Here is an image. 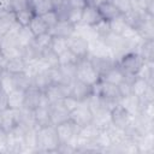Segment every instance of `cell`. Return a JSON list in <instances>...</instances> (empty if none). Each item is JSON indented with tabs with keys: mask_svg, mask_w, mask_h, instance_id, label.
<instances>
[{
	"mask_svg": "<svg viewBox=\"0 0 154 154\" xmlns=\"http://www.w3.org/2000/svg\"><path fill=\"white\" fill-rule=\"evenodd\" d=\"M88 59L90 60V63L100 75L116 65V58L112 55V53L91 54V55H88Z\"/></svg>",
	"mask_w": 154,
	"mask_h": 154,
	"instance_id": "8",
	"label": "cell"
},
{
	"mask_svg": "<svg viewBox=\"0 0 154 154\" xmlns=\"http://www.w3.org/2000/svg\"><path fill=\"white\" fill-rule=\"evenodd\" d=\"M60 146L55 126L48 125L37 129L36 150L38 153H54Z\"/></svg>",
	"mask_w": 154,
	"mask_h": 154,
	"instance_id": "1",
	"label": "cell"
},
{
	"mask_svg": "<svg viewBox=\"0 0 154 154\" xmlns=\"http://www.w3.org/2000/svg\"><path fill=\"white\" fill-rule=\"evenodd\" d=\"M111 1L117 7L120 14H125L126 12L134 8V0H111Z\"/></svg>",
	"mask_w": 154,
	"mask_h": 154,
	"instance_id": "42",
	"label": "cell"
},
{
	"mask_svg": "<svg viewBox=\"0 0 154 154\" xmlns=\"http://www.w3.org/2000/svg\"><path fill=\"white\" fill-rule=\"evenodd\" d=\"M34 113V122L37 128H43L52 125L51 124V116H49V107L38 106L32 111Z\"/></svg>",
	"mask_w": 154,
	"mask_h": 154,
	"instance_id": "20",
	"label": "cell"
},
{
	"mask_svg": "<svg viewBox=\"0 0 154 154\" xmlns=\"http://www.w3.org/2000/svg\"><path fill=\"white\" fill-rule=\"evenodd\" d=\"M66 1H67V0H66Z\"/></svg>",
	"mask_w": 154,
	"mask_h": 154,
	"instance_id": "61",
	"label": "cell"
},
{
	"mask_svg": "<svg viewBox=\"0 0 154 154\" xmlns=\"http://www.w3.org/2000/svg\"><path fill=\"white\" fill-rule=\"evenodd\" d=\"M13 12L12 10V0H0V13Z\"/></svg>",
	"mask_w": 154,
	"mask_h": 154,
	"instance_id": "53",
	"label": "cell"
},
{
	"mask_svg": "<svg viewBox=\"0 0 154 154\" xmlns=\"http://www.w3.org/2000/svg\"><path fill=\"white\" fill-rule=\"evenodd\" d=\"M118 90H119L120 97H124V96L131 95V83H129L128 81L123 79V81L118 84Z\"/></svg>",
	"mask_w": 154,
	"mask_h": 154,
	"instance_id": "49",
	"label": "cell"
},
{
	"mask_svg": "<svg viewBox=\"0 0 154 154\" xmlns=\"http://www.w3.org/2000/svg\"><path fill=\"white\" fill-rule=\"evenodd\" d=\"M95 143L101 149V152H106L113 144L112 138H111V136H109V134H108V131L106 129L105 130H100L99 135L95 138Z\"/></svg>",
	"mask_w": 154,
	"mask_h": 154,
	"instance_id": "33",
	"label": "cell"
},
{
	"mask_svg": "<svg viewBox=\"0 0 154 154\" xmlns=\"http://www.w3.org/2000/svg\"><path fill=\"white\" fill-rule=\"evenodd\" d=\"M0 88L4 89L6 93H10L11 90H13L16 88L13 75L6 70H2V72L0 75Z\"/></svg>",
	"mask_w": 154,
	"mask_h": 154,
	"instance_id": "35",
	"label": "cell"
},
{
	"mask_svg": "<svg viewBox=\"0 0 154 154\" xmlns=\"http://www.w3.org/2000/svg\"><path fill=\"white\" fill-rule=\"evenodd\" d=\"M75 30H76V25H73L69 20H58L57 24L48 30V32L52 36L69 38L75 34Z\"/></svg>",
	"mask_w": 154,
	"mask_h": 154,
	"instance_id": "12",
	"label": "cell"
},
{
	"mask_svg": "<svg viewBox=\"0 0 154 154\" xmlns=\"http://www.w3.org/2000/svg\"><path fill=\"white\" fill-rule=\"evenodd\" d=\"M31 82H32V85L36 87L37 89H40L41 91H45V90L52 84L51 81H49L47 70L36 71V72L32 75V77H31Z\"/></svg>",
	"mask_w": 154,
	"mask_h": 154,
	"instance_id": "22",
	"label": "cell"
},
{
	"mask_svg": "<svg viewBox=\"0 0 154 154\" xmlns=\"http://www.w3.org/2000/svg\"><path fill=\"white\" fill-rule=\"evenodd\" d=\"M1 116V129L5 132H10L19 124V109L7 108L0 112Z\"/></svg>",
	"mask_w": 154,
	"mask_h": 154,
	"instance_id": "10",
	"label": "cell"
},
{
	"mask_svg": "<svg viewBox=\"0 0 154 154\" xmlns=\"http://www.w3.org/2000/svg\"><path fill=\"white\" fill-rule=\"evenodd\" d=\"M24 95L25 90L14 88L8 93V108L19 109L24 106Z\"/></svg>",
	"mask_w": 154,
	"mask_h": 154,
	"instance_id": "23",
	"label": "cell"
},
{
	"mask_svg": "<svg viewBox=\"0 0 154 154\" xmlns=\"http://www.w3.org/2000/svg\"><path fill=\"white\" fill-rule=\"evenodd\" d=\"M99 132H100V129L94 123H90V124H88L85 126L79 128L78 137L84 138V140H89V141H95V138L99 135Z\"/></svg>",
	"mask_w": 154,
	"mask_h": 154,
	"instance_id": "27",
	"label": "cell"
},
{
	"mask_svg": "<svg viewBox=\"0 0 154 154\" xmlns=\"http://www.w3.org/2000/svg\"><path fill=\"white\" fill-rule=\"evenodd\" d=\"M102 18H101V16L99 13L97 7L87 5L82 10V19H81V23L79 24H84V25H88V26H94Z\"/></svg>",
	"mask_w": 154,
	"mask_h": 154,
	"instance_id": "15",
	"label": "cell"
},
{
	"mask_svg": "<svg viewBox=\"0 0 154 154\" xmlns=\"http://www.w3.org/2000/svg\"><path fill=\"white\" fill-rule=\"evenodd\" d=\"M61 102H63V105L71 112V111H73L75 108H77L78 106H79V103H81V101H78L77 99H75L73 96H71V95H69V96H66V97H64L63 100H61Z\"/></svg>",
	"mask_w": 154,
	"mask_h": 154,
	"instance_id": "48",
	"label": "cell"
},
{
	"mask_svg": "<svg viewBox=\"0 0 154 154\" xmlns=\"http://www.w3.org/2000/svg\"><path fill=\"white\" fill-rule=\"evenodd\" d=\"M135 142H136V146H137V149H138V154H141V153H153L154 152L153 132H148V134L142 135Z\"/></svg>",
	"mask_w": 154,
	"mask_h": 154,
	"instance_id": "21",
	"label": "cell"
},
{
	"mask_svg": "<svg viewBox=\"0 0 154 154\" xmlns=\"http://www.w3.org/2000/svg\"><path fill=\"white\" fill-rule=\"evenodd\" d=\"M2 70H4V69H2L1 66H0V75H1V72H2Z\"/></svg>",
	"mask_w": 154,
	"mask_h": 154,
	"instance_id": "59",
	"label": "cell"
},
{
	"mask_svg": "<svg viewBox=\"0 0 154 154\" xmlns=\"http://www.w3.org/2000/svg\"><path fill=\"white\" fill-rule=\"evenodd\" d=\"M58 60H59V65H70V64H77L78 58L70 49H66L65 52L58 55Z\"/></svg>",
	"mask_w": 154,
	"mask_h": 154,
	"instance_id": "41",
	"label": "cell"
},
{
	"mask_svg": "<svg viewBox=\"0 0 154 154\" xmlns=\"http://www.w3.org/2000/svg\"><path fill=\"white\" fill-rule=\"evenodd\" d=\"M119 103L131 114V116H136L140 113V107H141V99L135 96V95H128L124 97H120Z\"/></svg>",
	"mask_w": 154,
	"mask_h": 154,
	"instance_id": "19",
	"label": "cell"
},
{
	"mask_svg": "<svg viewBox=\"0 0 154 154\" xmlns=\"http://www.w3.org/2000/svg\"><path fill=\"white\" fill-rule=\"evenodd\" d=\"M49 1H51V4H52V6H53L54 10L58 8L59 6H61L64 2H66V0H49Z\"/></svg>",
	"mask_w": 154,
	"mask_h": 154,
	"instance_id": "56",
	"label": "cell"
},
{
	"mask_svg": "<svg viewBox=\"0 0 154 154\" xmlns=\"http://www.w3.org/2000/svg\"><path fill=\"white\" fill-rule=\"evenodd\" d=\"M2 38H4V35L0 34V46H1V43H2Z\"/></svg>",
	"mask_w": 154,
	"mask_h": 154,
	"instance_id": "58",
	"label": "cell"
},
{
	"mask_svg": "<svg viewBox=\"0 0 154 154\" xmlns=\"http://www.w3.org/2000/svg\"><path fill=\"white\" fill-rule=\"evenodd\" d=\"M49 116H51V124L53 126H57L61 123L70 120V111L63 105L61 100L49 105Z\"/></svg>",
	"mask_w": 154,
	"mask_h": 154,
	"instance_id": "9",
	"label": "cell"
},
{
	"mask_svg": "<svg viewBox=\"0 0 154 154\" xmlns=\"http://www.w3.org/2000/svg\"><path fill=\"white\" fill-rule=\"evenodd\" d=\"M26 61L22 57H14V58H8L6 60V64L4 66V70L8 71L12 75L16 73H22L26 71Z\"/></svg>",
	"mask_w": 154,
	"mask_h": 154,
	"instance_id": "16",
	"label": "cell"
},
{
	"mask_svg": "<svg viewBox=\"0 0 154 154\" xmlns=\"http://www.w3.org/2000/svg\"><path fill=\"white\" fill-rule=\"evenodd\" d=\"M143 61L144 60L137 52H128V53H124L123 55H120L116 60V64L122 70L124 76L125 75L137 76Z\"/></svg>",
	"mask_w": 154,
	"mask_h": 154,
	"instance_id": "2",
	"label": "cell"
},
{
	"mask_svg": "<svg viewBox=\"0 0 154 154\" xmlns=\"http://www.w3.org/2000/svg\"><path fill=\"white\" fill-rule=\"evenodd\" d=\"M0 130H1V116H0Z\"/></svg>",
	"mask_w": 154,
	"mask_h": 154,
	"instance_id": "60",
	"label": "cell"
},
{
	"mask_svg": "<svg viewBox=\"0 0 154 154\" xmlns=\"http://www.w3.org/2000/svg\"><path fill=\"white\" fill-rule=\"evenodd\" d=\"M149 85H150V84H149L146 79H143V78H141V77L137 76V77L131 82V94L141 99V97L143 96V94L146 93V90H147V88H148Z\"/></svg>",
	"mask_w": 154,
	"mask_h": 154,
	"instance_id": "29",
	"label": "cell"
},
{
	"mask_svg": "<svg viewBox=\"0 0 154 154\" xmlns=\"http://www.w3.org/2000/svg\"><path fill=\"white\" fill-rule=\"evenodd\" d=\"M52 38H53V36L47 31V32H45V34H41V35L36 36L35 40H34V43H35L41 51H45V49L49 48L51 42H52Z\"/></svg>",
	"mask_w": 154,
	"mask_h": 154,
	"instance_id": "40",
	"label": "cell"
},
{
	"mask_svg": "<svg viewBox=\"0 0 154 154\" xmlns=\"http://www.w3.org/2000/svg\"><path fill=\"white\" fill-rule=\"evenodd\" d=\"M93 123L100 130L107 129L112 124V122H111V111L109 109H101L96 113H93Z\"/></svg>",
	"mask_w": 154,
	"mask_h": 154,
	"instance_id": "24",
	"label": "cell"
},
{
	"mask_svg": "<svg viewBox=\"0 0 154 154\" xmlns=\"http://www.w3.org/2000/svg\"><path fill=\"white\" fill-rule=\"evenodd\" d=\"M6 60H7V58L5 57V54L2 53V49L0 48V66L4 69V66H5V64H6Z\"/></svg>",
	"mask_w": 154,
	"mask_h": 154,
	"instance_id": "57",
	"label": "cell"
},
{
	"mask_svg": "<svg viewBox=\"0 0 154 154\" xmlns=\"http://www.w3.org/2000/svg\"><path fill=\"white\" fill-rule=\"evenodd\" d=\"M76 79L94 85L100 81V73L95 70L88 58L79 59L76 64Z\"/></svg>",
	"mask_w": 154,
	"mask_h": 154,
	"instance_id": "3",
	"label": "cell"
},
{
	"mask_svg": "<svg viewBox=\"0 0 154 154\" xmlns=\"http://www.w3.org/2000/svg\"><path fill=\"white\" fill-rule=\"evenodd\" d=\"M93 29H94L95 34L97 35V37L101 38V37H103L105 35H107V34L109 32V24H108L107 20L101 19L97 24H95V25L93 26Z\"/></svg>",
	"mask_w": 154,
	"mask_h": 154,
	"instance_id": "43",
	"label": "cell"
},
{
	"mask_svg": "<svg viewBox=\"0 0 154 154\" xmlns=\"http://www.w3.org/2000/svg\"><path fill=\"white\" fill-rule=\"evenodd\" d=\"M31 7L36 16H42L54 10L49 0H31Z\"/></svg>",
	"mask_w": 154,
	"mask_h": 154,
	"instance_id": "31",
	"label": "cell"
},
{
	"mask_svg": "<svg viewBox=\"0 0 154 154\" xmlns=\"http://www.w3.org/2000/svg\"><path fill=\"white\" fill-rule=\"evenodd\" d=\"M55 130H57V135H58L60 144H71L76 147V141L78 137L79 128L73 122L67 120L65 123H61L55 126Z\"/></svg>",
	"mask_w": 154,
	"mask_h": 154,
	"instance_id": "4",
	"label": "cell"
},
{
	"mask_svg": "<svg viewBox=\"0 0 154 154\" xmlns=\"http://www.w3.org/2000/svg\"><path fill=\"white\" fill-rule=\"evenodd\" d=\"M8 108V93L0 88V112Z\"/></svg>",
	"mask_w": 154,
	"mask_h": 154,
	"instance_id": "50",
	"label": "cell"
},
{
	"mask_svg": "<svg viewBox=\"0 0 154 154\" xmlns=\"http://www.w3.org/2000/svg\"><path fill=\"white\" fill-rule=\"evenodd\" d=\"M42 93L40 89H37L36 87L34 85H30L28 89H25V95H24V106L25 108H29V109H35L38 107L40 105V101H41V96H42Z\"/></svg>",
	"mask_w": 154,
	"mask_h": 154,
	"instance_id": "13",
	"label": "cell"
},
{
	"mask_svg": "<svg viewBox=\"0 0 154 154\" xmlns=\"http://www.w3.org/2000/svg\"><path fill=\"white\" fill-rule=\"evenodd\" d=\"M142 101H146V102H154V89H153V84H150L146 93L143 94V96L141 97Z\"/></svg>",
	"mask_w": 154,
	"mask_h": 154,
	"instance_id": "51",
	"label": "cell"
},
{
	"mask_svg": "<svg viewBox=\"0 0 154 154\" xmlns=\"http://www.w3.org/2000/svg\"><path fill=\"white\" fill-rule=\"evenodd\" d=\"M59 69L64 76V79L67 84H71L76 79V64L70 65H59Z\"/></svg>",
	"mask_w": 154,
	"mask_h": 154,
	"instance_id": "39",
	"label": "cell"
},
{
	"mask_svg": "<svg viewBox=\"0 0 154 154\" xmlns=\"http://www.w3.org/2000/svg\"><path fill=\"white\" fill-rule=\"evenodd\" d=\"M137 53L144 61H154V40H143Z\"/></svg>",
	"mask_w": 154,
	"mask_h": 154,
	"instance_id": "25",
	"label": "cell"
},
{
	"mask_svg": "<svg viewBox=\"0 0 154 154\" xmlns=\"http://www.w3.org/2000/svg\"><path fill=\"white\" fill-rule=\"evenodd\" d=\"M67 41H69V49L78 58V60L88 58V55H89V42L84 37L73 34L71 37L67 38Z\"/></svg>",
	"mask_w": 154,
	"mask_h": 154,
	"instance_id": "6",
	"label": "cell"
},
{
	"mask_svg": "<svg viewBox=\"0 0 154 154\" xmlns=\"http://www.w3.org/2000/svg\"><path fill=\"white\" fill-rule=\"evenodd\" d=\"M41 17H42L43 22L46 23V25L48 26V30H49L52 26H54V25L57 24V22H58V17H57V13L54 12V10H53V11H49V12H47V13H45V14H42Z\"/></svg>",
	"mask_w": 154,
	"mask_h": 154,
	"instance_id": "46",
	"label": "cell"
},
{
	"mask_svg": "<svg viewBox=\"0 0 154 154\" xmlns=\"http://www.w3.org/2000/svg\"><path fill=\"white\" fill-rule=\"evenodd\" d=\"M103 1L106 0H87V5L89 6H94V7H97L99 5H101Z\"/></svg>",
	"mask_w": 154,
	"mask_h": 154,
	"instance_id": "55",
	"label": "cell"
},
{
	"mask_svg": "<svg viewBox=\"0 0 154 154\" xmlns=\"http://www.w3.org/2000/svg\"><path fill=\"white\" fill-rule=\"evenodd\" d=\"M13 78H14V85L16 88L18 89H28L30 85H32V82H31V76L26 72H22V73H16L13 75Z\"/></svg>",
	"mask_w": 154,
	"mask_h": 154,
	"instance_id": "37",
	"label": "cell"
},
{
	"mask_svg": "<svg viewBox=\"0 0 154 154\" xmlns=\"http://www.w3.org/2000/svg\"><path fill=\"white\" fill-rule=\"evenodd\" d=\"M137 76L146 79L149 84H153V81H154V61H143Z\"/></svg>",
	"mask_w": 154,
	"mask_h": 154,
	"instance_id": "28",
	"label": "cell"
},
{
	"mask_svg": "<svg viewBox=\"0 0 154 154\" xmlns=\"http://www.w3.org/2000/svg\"><path fill=\"white\" fill-rule=\"evenodd\" d=\"M136 31L142 40H154V16L147 13Z\"/></svg>",
	"mask_w": 154,
	"mask_h": 154,
	"instance_id": "14",
	"label": "cell"
},
{
	"mask_svg": "<svg viewBox=\"0 0 154 154\" xmlns=\"http://www.w3.org/2000/svg\"><path fill=\"white\" fill-rule=\"evenodd\" d=\"M49 48L55 53V54H60L63 52H65L66 49H69V41L65 37H58V36H53L52 42Z\"/></svg>",
	"mask_w": 154,
	"mask_h": 154,
	"instance_id": "36",
	"label": "cell"
},
{
	"mask_svg": "<svg viewBox=\"0 0 154 154\" xmlns=\"http://www.w3.org/2000/svg\"><path fill=\"white\" fill-rule=\"evenodd\" d=\"M131 119H132V116L120 103H118L117 106H114L111 109V122H112V125H114V126H117L119 129L125 130L130 125Z\"/></svg>",
	"mask_w": 154,
	"mask_h": 154,
	"instance_id": "7",
	"label": "cell"
},
{
	"mask_svg": "<svg viewBox=\"0 0 154 154\" xmlns=\"http://www.w3.org/2000/svg\"><path fill=\"white\" fill-rule=\"evenodd\" d=\"M81 19H82V10H79V8H71L70 7L67 20L70 23H72L73 25H78L81 23Z\"/></svg>",
	"mask_w": 154,
	"mask_h": 154,
	"instance_id": "45",
	"label": "cell"
},
{
	"mask_svg": "<svg viewBox=\"0 0 154 154\" xmlns=\"http://www.w3.org/2000/svg\"><path fill=\"white\" fill-rule=\"evenodd\" d=\"M14 23H16L14 12L0 13V34L5 35L6 32H8V30Z\"/></svg>",
	"mask_w": 154,
	"mask_h": 154,
	"instance_id": "32",
	"label": "cell"
},
{
	"mask_svg": "<svg viewBox=\"0 0 154 154\" xmlns=\"http://www.w3.org/2000/svg\"><path fill=\"white\" fill-rule=\"evenodd\" d=\"M29 28H30V30L32 31V34L35 35V37L48 31V26H47L46 23L43 22L42 17H41V16H36V14H35L34 18L31 19V22H30V24H29Z\"/></svg>",
	"mask_w": 154,
	"mask_h": 154,
	"instance_id": "30",
	"label": "cell"
},
{
	"mask_svg": "<svg viewBox=\"0 0 154 154\" xmlns=\"http://www.w3.org/2000/svg\"><path fill=\"white\" fill-rule=\"evenodd\" d=\"M108 24H109V31L113 32V34H116V35H122L123 31L128 26V24L125 23V20H124V18H123L122 14L118 16V17H116L114 19L109 20Z\"/></svg>",
	"mask_w": 154,
	"mask_h": 154,
	"instance_id": "38",
	"label": "cell"
},
{
	"mask_svg": "<svg viewBox=\"0 0 154 154\" xmlns=\"http://www.w3.org/2000/svg\"><path fill=\"white\" fill-rule=\"evenodd\" d=\"M70 120L73 122L78 128H82L93 123V113L87 106L85 101L81 102L77 108L70 112Z\"/></svg>",
	"mask_w": 154,
	"mask_h": 154,
	"instance_id": "5",
	"label": "cell"
},
{
	"mask_svg": "<svg viewBox=\"0 0 154 154\" xmlns=\"http://www.w3.org/2000/svg\"><path fill=\"white\" fill-rule=\"evenodd\" d=\"M35 13L32 10H23V11H18L14 12V19L16 23L19 24L20 26H29L31 19L34 18Z\"/></svg>",
	"mask_w": 154,
	"mask_h": 154,
	"instance_id": "34",
	"label": "cell"
},
{
	"mask_svg": "<svg viewBox=\"0 0 154 154\" xmlns=\"http://www.w3.org/2000/svg\"><path fill=\"white\" fill-rule=\"evenodd\" d=\"M7 152V142H6V132L1 129L0 130V153Z\"/></svg>",
	"mask_w": 154,
	"mask_h": 154,
	"instance_id": "54",
	"label": "cell"
},
{
	"mask_svg": "<svg viewBox=\"0 0 154 154\" xmlns=\"http://www.w3.org/2000/svg\"><path fill=\"white\" fill-rule=\"evenodd\" d=\"M17 40L19 46L23 48L25 46H29L34 42L35 40V35L32 34V31L30 30L29 26H20L18 34H17Z\"/></svg>",
	"mask_w": 154,
	"mask_h": 154,
	"instance_id": "26",
	"label": "cell"
},
{
	"mask_svg": "<svg viewBox=\"0 0 154 154\" xmlns=\"http://www.w3.org/2000/svg\"><path fill=\"white\" fill-rule=\"evenodd\" d=\"M123 79H124V73L117 66V64L100 75V81H103V82H107V83H112V84H116V85H118Z\"/></svg>",
	"mask_w": 154,
	"mask_h": 154,
	"instance_id": "17",
	"label": "cell"
},
{
	"mask_svg": "<svg viewBox=\"0 0 154 154\" xmlns=\"http://www.w3.org/2000/svg\"><path fill=\"white\" fill-rule=\"evenodd\" d=\"M12 10L13 12H18L23 10H32L31 0H12Z\"/></svg>",
	"mask_w": 154,
	"mask_h": 154,
	"instance_id": "44",
	"label": "cell"
},
{
	"mask_svg": "<svg viewBox=\"0 0 154 154\" xmlns=\"http://www.w3.org/2000/svg\"><path fill=\"white\" fill-rule=\"evenodd\" d=\"M93 94V85L87 84L82 81L75 79L71 83V96H73L75 99H77L78 101L83 102L85 101L90 95Z\"/></svg>",
	"mask_w": 154,
	"mask_h": 154,
	"instance_id": "11",
	"label": "cell"
},
{
	"mask_svg": "<svg viewBox=\"0 0 154 154\" xmlns=\"http://www.w3.org/2000/svg\"><path fill=\"white\" fill-rule=\"evenodd\" d=\"M97 10H99V13H100L101 18L103 20H107V22H109V20L114 19L116 17L120 16L119 11L117 10V7L113 5V2L111 0L103 1L101 5L97 6Z\"/></svg>",
	"mask_w": 154,
	"mask_h": 154,
	"instance_id": "18",
	"label": "cell"
},
{
	"mask_svg": "<svg viewBox=\"0 0 154 154\" xmlns=\"http://www.w3.org/2000/svg\"><path fill=\"white\" fill-rule=\"evenodd\" d=\"M69 11H70V6L67 5V2H64L61 6H59L58 8L54 10V12L57 13L58 20H67Z\"/></svg>",
	"mask_w": 154,
	"mask_h": 154,
	"instance_id": "47",
	"label": "cell"
},
{
	"mask_svg": "<svg viewBox=\"0 0 154 154\" xmlns=\"http://www.w3.org/2000/svg\"><path fill=\"white\" fill-rule=\"evenodd\" d=\"M67 5L71 8H79L83 10L87 6V0H67Z\"/></svg>",
	"mask_w": 154,
	"mask_h": 154,
	"instance_id": "52",
	"label": "cell"
}]
</instances>
